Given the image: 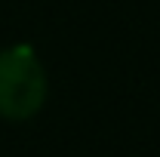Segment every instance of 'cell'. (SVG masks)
I'll use <instances>...</instances> for the list:
<instances>
[{
  "instance_id": "1",
  "label": "cell",
  "mask_w": 160,
  "mask_h": 157,
  "mask_svg": "<svg viewBox=\"0 0 160 157\" xmlns=\"http://www.w3.org/2000/svg\"><path fill=\"white\" fill-rule=\"evenodd\" d=\"M49 74L31 43H9L0 49V120L28 123L46 108Z\"/></svg>"
}]
</instances>
